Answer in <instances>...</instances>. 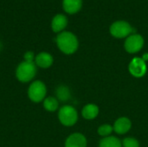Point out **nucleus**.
Segmentation results:
<instances>
[{"instance_id":"obj_18","label":"nucleus","mask_w":148,"mask_h":147,"mask_svg":"<svg viewBox=\"0 0 148 147\" xmlns=\"http://www.w3.org/2000/svg\"><path fill=\"white\" fill-rule=\"evenodd\" d=\"M122 147H140V142L137 139L133 137H127L125 138L122 142Z\"/></svg>"},{"instance_id":"obj_2","label":"nucleus","mask_w":148,"mask_h":147,"mask_svg":"<svg viewBox=\"0 0 148 147\" xmlns=\"http://www.w3.org/2000/svg\"><path fill=\"white\" fill-rule=\"evenodd\" d=\"M37 73V67L35 62H28L25 61L21 62L15 71L16 78L22 83H29L34 81Z\"/></svg>"},{"instance_id":"obj_11","label":"nucleus","mask_w":148,"mask_h":147,"mask_svg":"<svg viewBox=\"0 0 148 147\" xmlns=\"http://www.w3.org/2000/svg\"><path fill=\"white\" fill-rule=\"evenodd\" d=\"M67 25H68V18L63 14L56 15L51 21V29L53 32L57 34L64 31Z\"/></svg>"},{"instance_id":"obj_8","label":"nucleus","mask_w":148,"mask_h":147,"mask_svg":"<svg viewBox=\"0 0 148 147\" xmlns=\"http://www.w3.org/2000/svg\"><path fill=\"white\" fill-rule=\"evenodd\" d=\"M87 138L81 133H74L70 134L64 143V147H87Z\"/></svg>"},{"instance_id":"obj_7","label":"nucleus","mask_w":148,"mask_h":147,"mask_svg":"<svg viewBox=\"0 0 148 147\" xmlns=\"http://www.w3.org/2000/svg\"><path fill=\"white\" fill-rule=\"evenodd\" d=\"M128 69L130 74L136 78L143 77L147 71V67L146 62L142 58H134L129 63Z\"/></svg>"},{"instance_id":"obj_20","label":"nucleus","mask_w":148,"mask_h":147,"mask_svg":"<svg viewBox=\"0 0 148 147\" xmlns=\"http://www.w3.org/2000/svg\"><path fill=\"white\" fill-rule=\"evenodd\" d=\"M2 49H3V45H2V43L0 42V51L2 50Z\"/></svg>"},{"instance_id":"obj_4","label":"nucleus","mask_w":148,"mask_h":147,"mask_svg":"<svg viewBox=\"0 0 148 147\" xmlns=\"http://www.w3.org/2000/svg\"><path fill=\"white\" fill-rule=\"evenodd\" d=\"M58 120L64 126H73L78 121V112L73 106L64 105L58 110Z\"/></svg>"},{"instance_id":"obj_5","label":"nucleus","mask_w":148,"mask_h":147,"mask_svg":"<svg viewBox=\"0 0 148 147\" xmlns=\"http://www.w3.org/2000/svg\"><path fill=\"white\" fill-rule=\"evenodd\" d=\"M109 31L110 34L112 35V36L115 37V38H127L130 35H132L133 32V27L131 26V24L126 21H116L114 23H113L109 28Z\"/></svg>"},{"instance_id":"obj_13","label":"nucleus","mask_w":148,"mask_h":147,"mask_svg":"<svg viewBox=\"0 0 148 147\" xmlns=\"http://www.w3.org/2000/svg\"><path fill=\"white\" fill-rule=\"evenodd\" d=\"M99 112H100V109L97 105L94 103H88L83 107L82 110V115L85 120H95L98 116Z\"/></svg>"},{"instance_id":"obj_19","label":"nucleus","mask_w":148,"mask_h":147,"mask_svg":"<svg viewBox=\"0 0 148 147\" xmlns=\"http://www.w3.org/2000/svg\"><path fill=\"white\" fill-rule=\"evenodd\" d=\"M35 58L36 55L33 51H26L23 55V61L28 62H35Z\"/></svg>"},{"instance_id":"obj_16","label":"nucleus","mask_w":148,"mask_h":147,"mask_svg":"<svg viewBox=\"0 0 148 147\" xmlns=\"http://www.w3.org/2000/svg\"><path fill=\"white\" fill-rule=\"evenodd\" d=\"M99 147H122V144L117 137L108 136L101 139Z\"/></svg>"},{"instance_id":"obj_15","label":"nucleus","mask_w":148,"mask_h":147,"mask_svg":"<svg viewBox=\"0 0 148 147\" xmlns=\"http://www.w3.org/2000/svg\"><path fill=\"white\" fill-rule=\"evenodd\" d=\"M70 96H71L70 90L67 86L61 85L56 90V98L59 101V102L68 101L70 99Z\"/></svg>"},{"instance_id":"obj_3","label":"nucleus","mask_w":148,"mask_h":147,"mask_svg":"<svg viewBox=\"0 0 148 147\" xmlns=\"http://www.w3.org/2000/svg\"><path fill=\"white\" fill-rule=\"evenodd\" d=\"M28 98L34 103L42 102L47 97V87L46 84L40 80H35L29 85L27 91Z\"/></svg>"},{"instance_id":"obj_1","label":"nucleus","mask_w":148,"mask_h":147,"mask_svg":"<svg viewBox=\"0 0 148 147\" xmlns=\"http://www.w3.org/2000/svg\"><path fill=\"white\" fill-rule=\"evenodd\" d=\"M57 48L65 55L75 53L79 48V41L76 36L70 31H62L56 38Z\"/></svg>"},{"instance_id":"obj_10","label":"nucleus","mask_w":148,"mask_h":147,"mask_svg":"<svg viewBox=\"0 0 148 147\" xmlns=\"http://www.w3.org/2000/svg\"><path fill=\"white\" fill-rule=\"evenodd\" d=\"M132 122L127 117L118 118L114 124V131L119 135H124L130 131Z\"/></svg>"},{"instance_id":"obj_14","label":"nucleus","mask_w":148,"mask_h":147,"mask_svg":"<svg viewBox=\"0 0 148 147\" xmlns=\"http://www.w3.org/2000/svg\"><path fill=\"white\" fill-rule=\"evenodd\" d=\"M43 108L49 113H54L59 110V101L55 96H47L42 101Z\"/></svg>"},{"instance_id":"obj_6","label":"nucleus","mask_w":148,"mask_h":147,"mask_svg":"<svg viewBox=\"0 0 148 147\" xmlns=\"http://www.w3.org/2000/svg\"><path fill=\"white\" fill-rule=\"evenodd\" d=\"M144 43H145V41L141 35L132 34L128 37H127L124 42V48L127 53L136 54L142 49Z\"/></svg>"},{"instance_id":"obj_17","label":"nucleus","mask_w":148,"mask_h":147,"mask_svg":"<svg viewBox=\"0 0 148 147\" xmlns=\"http://www.w3.org/2000/svg\"><path fill=\"white\" fill-rule=\"evenodd\" d=\"M113 131H114V126H111L110 124H102L97 129L98 134L103 138L110 136L111 133H113Z\"/></svg>"},{"instance_id":"obj_9","label":"nucleus","mask_w":148,"mask_h":147,"mask_svg":"<svg viewBox=\"0 0 148 147\" xmlns=\"http://www.w3.org/2000/svg\"><path fill=\"white\" fill-rule=\"evenodd\" d=\"M53 63H54V57L49 52L42 51L36 55L35 64L36 65V67L42 69H47L50 68L53 65Z\"/></svg>"},{"instance_id":"obj_12","label":"nucleus","mask_w":148,"mask_h":147,"mask_svg":"<svg viewBox=\"0 0 148 147\" xmlns=\"http://www.w3.org/2000/svg\"><path fill=\"white\" fill-rule=\"evenodd\" d=\"M82 7V0H62V9L69 15L78 13Z\"/></svg>"}]
</instances>
